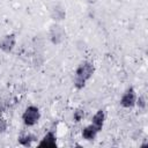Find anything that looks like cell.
<instances>
[{"label": "cell", "instance_id": "1", "mask_svg": "<svg viewBox=\"0 0 148 148\" xmlns=\"http://www.w3.org/2000/svg\"><path fill=\"white\" fill-rule=\"evenodd\" d=\"M96 67L95 64L90 60H82L74 71V77H73V86L76 90H82L87 82L90 81L95 74Z\"/></svg>", "mask_w": 148, "mask_h": 148}, {"label": "cell", "instance_id": "2", "mask_svg": "<svg viewBox=\"0 0 148 148\" xmlns=\"http://www.w3.org/2000/svg\"><path fill=\"white\" fill-rule=\"evenodd\" d=\"M40 118H42L40 109L37 105H34V104L28 105L24 109V111L22 112V116H21V119H22L24 126H27V127L36 126L39 123Z\"/></svg>", "mask_w": 148, "mask_h": 148}, {"label": "cell", "instance_id": "3", "mask_svg": "<svg viewBox=\"0 0 148 148\" xmlns=\"http://www.w3.org/2000/svg\"><path fill=\"white\" fill-rule=\"evenodd\" d=\"M47 36H49V39H50L51 44L57 46V45H61L65 42V39L67 37V32H66L65 27L61 23L52 22L49 27Z\"/></svg>", "mask_w": 148, "mask_h": 148}, {"label": "cell", "instance_id": "4", "mask_svg": "<svg viewBox=\"0 0 148 148\" xmlns=\"http://www.w3.org/2000/svg\"><path fill=\"white\" fill-rule=\"evenodd\" d=\"M136 97H138L136 90L134 89L133 86H130L121 94L120 99H119V104L124 109H133V108H135Z\"/></svg>", "mask_w": 148, "mask_h": 148}, {"label": "cell", "instance_id": "5", "mask_svg": "<svg viewBox=\"0 0 148 148\" xmlns=\"http://www.w3.org/2000/svg\"><path fill=\"white\" fill-rule=\"evenodd\" d=\"M49 15H50V18L53 21V22H58V23H61L66 20V16H67V10H66V7L60 2H54L51 7H50V10H49Z\"/></svg>", "mask_w": 148, "mask_h": 148}, {"label": "cell", "instance_id": "6", "mask_svg": "<svg viewBox=\"0 0 148 148\" xmlns=\"http://www.w3.org/2000/svg\"><path fill=\"white\" fill-rule=\"evenodd\" d=\"M16 42H17V37L15 32H9L3 35L0 38V51L6 54L12 53L16 46Z\"/></svg>", "mask_w": 148, "mask_h": 148}, {"label": "cell", "instance_id": "7", "mask_svg": "<svg viewBox=\"0 0 148 148\" xmlns=\"http://www.w3.org/2000/svg\"><path fill=\"white\" fill-rule=\"evenodd\" d=\"M38 148H57L58 147V138L54 130H49L43 138L37 143Z\"/></svg>", "mask_w": 148, "mask_h": 148}, {"label": "cell", "instance_id": "8", "mask_svg": "<svg viewBox=\"0 0 148 148\" xmlns=\"http://www.w3.org/2000/svg\"><path fill=\"white\" fill-rule=\"evenodd\" d=\"M99 132H101V131H99L95 125H92V124L90 123V124H88L87 126H84V127L82 128V131H81V136H82L83 140L91 142V141H95V140H96V138H97V135L99 134Z\"/></svg>", "mask_w": 148, "mask_h": 148}, {"label": "cell", "instance_id": "9", "mask_svg": "<svg viewBox=\"0 0 148 148\" xmlns=\"http://www.w3.org/2000/svg\"><path fill=\"white\" fill-rule=\"evenodd\" d=\"M105 120H106V112L104 109H98L91 117V120L90 123L92 125H95L99 131L103 130L104 127V124H105Z\"/></svg>", "mask_w": 148, "mask_h": 148}, {"label": "cell", "instance_id": "10", "mask_svg": "<svg viewBox=\"0 0 148 148\" xmlns=\"http://www.w3.org/2000/svg\"><path fill=\"white\" fill-rule=\"evenodd\" d=\"M37 135L30 132H25V133H21L17 138V142L20 146L22 147H31L32 143L35 141H37Z\"/></svg>", "mask_w": 148, "mask_h": 148}, {"label": "cell", "instance_id": "11", "mask_svg": "<svg viewBox=\"0 0 148 148\" xmlns=\"http://www.w3.org/2000/svg\"><path fill=\"white\" fill-rule=\"evenodd\" d=\"M84 118V110L83 109H76L73 111V114H72V119L74 123H80L82 121Z\"/></svg>", "mask_w": 148, "mask_h": 148}, {"label": "cell", "instance_id": "12", "mask_svg": "<svg viewBox=\"0 0 148 148\" xmlns=\"http://www.w3.org/2000/svg\"><path fill=\"white\" fill-rule=\"evenodd\" d=\"M135 106L139 110H146V108H147V99H146L145 95H138L136 102H135Z\"/></svg>", "mask_w": 148, "mask_h": 148}, {"label": "cell", "instance_id": "13", "mask_svg": "<svg viewBox=\"0 0 148 148\" xmlns=\"http://www.w3.org/2000/svg\"><path fill=\"white\" fill-rule=\"evenodd\" d=\"M8 128V121L6 120V118H3L2 116H0V134L5 133Z\"/></svg>", "mask_w": 148, "mask_h": 148}, {"label": "cell", "instance_id": "14", "mask_svg": "<svg viewBox=\"0 0 148 148\" xmlns=\"http://www.w3.org/2000/svg\"><path fill=\"white\" fill-rule=\"evenodd\" d=\"M84 2H86L87 5L92 6V5H96V3L98 2V0H84Z\"/></svg>", "mask_w": 148, "mask_h": 148}, {"label": "cell", "instance_id": "15", "mask_svg": "<svg viewBox=\"0 0 148 148\" xmlns=\"http://www.w3.org/2000/svg\"><path fill=\"white\" fill-rule=\"evenodd\" d=\"M59 1H61V0H59Z\"/></svg>", "mask_w": 148, "mask_h": 148}]
</instances>
